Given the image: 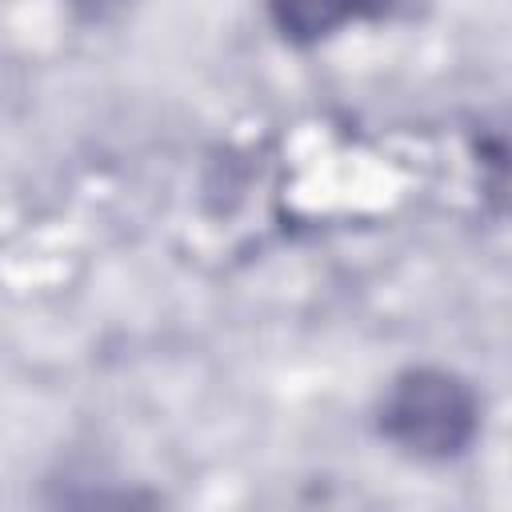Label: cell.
I'll use <instances>...</instances> for the list:
<instances>
[{
  "label": "cell",
  "mask_w": 512,
  "mask_h": 512,
  "mask_svg": "<svg viewBox=\"0 0 512 512\" xmlns=\"http://www.w3.org/2000/svg\"><path fill=\"white\" fill-rule=\"evenodd\" d=\"M380 428L392 444H400L412 456L448 460L476 440L480 404L456 372L412 368L392 380L380 408Z\"/></svg>",
  "instance_id": "obj_1"
},
{
  "label": "cell",
  "mask_w": 512,
  "mask_h": 512,
  "mask_svg": "<svg viewBox=\"0 0 512 512\" xmlns=\"http://www.w3.org/2000/svg\"><path fill=\"white\" fill-rule=\"evenodd\" d=\"M268 12H272V24L296 44L324 40L336 28L356 20L348 0H268Z\"/></svg>",
  "instance_id": "obj_2"
},
{
  "label": "cell",
  "mask_w": 512,
  "mask_h": 512,
  "mask_svg": "<svg viewBox=\"0 0 512 512\" xmlns=\"http://www.w3.org/2000/svg\"><path fill=\"white\" fill-rule=\"evenodd\" d=\"M352 4V12H356V20H364V16H380L392 0H348Z\"/></svg>",
  "instance_id": "obj_3"
},
{
  "label": "cell",
  "mask_w": 512,
  "mask_h": 512,
  "mask_svg": "<svg viewBox=\"0 0 512 512\" xmlns=\"http://www.w3.org/2000/svg\"><path fill=\"white\" fill-rule=\"evenodd\" d=\"M88 4H104V0H88Z\"/></svg>",
  "instance_id": "obj_4"
}]
</instances>
